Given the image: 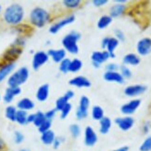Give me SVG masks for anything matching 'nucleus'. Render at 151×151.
I'll list each match as a JSON object with an SVG mask.
<instances>
[{
	"instance_id": "28",
	"label": "nucleus",
	"mask_w": 151,
	"mask_h": 151,
	"mask_svg": "<svg viewBox=\"0 0 151 151\" xmlns=\"http://www.w3.org/2000/svg\"><path fill=\"white\" fill-rule=\"evenodd\" d=\"M112 23V18L109 15H103L99 18L97 22V28L98 29H106L109 25Z\"/></svg>"
},
{
	"instance_id": "8",
	"label": "nucleus",
	"mask_w": 151,
	"mask_h": 151,
	"mask_svg": "<svg viewBox=\"0 0 151 151\" xmlns=\"http://www.w3.org/2000/svg\"><path fill=\"white\" fill-rule=\"evenodd\" d=\"M22 48L15 47V46H10V48L8 49L3 55V60L5 63H15V60L22 55Z\"/></svg>"
},
{
	"instance_id": "4",
	"label": "nucleus",
	"mask_w": 151,
	"mask_h": 151,
	"mask_svg": "<svg viewBox=\"0 0 151 151\" xmlns=\"http://www.w3.org/2000/svg\"><path fill=\"white\" fill-rule=\"evenodd\" d=\"M30 72L29 69L25 66L19 68L15 72L9 76L8 78V85L9 87H19L21 85L24 84L29 78Z\"/></svg>"
},
{
	"instance_id": "57",
	"label": "nucleus",
	"mask_w": 151,
	"mask_h": 151,
	"mask_svg": "<svg viewBox=\"0 0 151 151\" xmlns=\"http://www.w3.org/2000/svg\"><path fill=\"white\" fill-rule=\"evenodd\" d=\"M0 100H1V95H0Z\"/></svg>"
},
{
	"instance_id": "34",
	"label": "nucleus",
	"mask_w": 151,
	"mask_h": 151,
	"mask_svg": "<svg viewBox=\"0 0 151 151\" xmlns=\"http://www.w3.org/2000/svg\"><path fill=\"white\" fill-rule=\"evenodd\" d=\"M25 140L24 134L21 132V131H14L13 133V141L16 145H21Z\"/></svg>"
},
{
	"instance_id": "18",
	"label": "nucleus",
	"mask_w": 151,
	"mask_h": 151,
	"mask_svg": "<svg viewBox=\"0 0 151 151\" xmlns=\"http://www.w3.org/2000/svg\"><path fill=\"white\" fill-rule=\"evenodd\" d=\"M103 78L108 82H115L119 84L124 83V78L120 74V72H118V71H115V72L106 71L103 75Z\"/></svg>"
},
{
	"instance_id": "44",
	"label": "nucleus",
	"mask_w": 151,
	"mask_h": 151,
	"mask_svg": "<svg viewBox=\"0 0 151 151\" xmlns=\"http://www.w3.org/2000/svg\"><path fill=\"white\" fill-rule=\"evenodd\" d=\"M25 45V38L23 36H18L15 41L12 43L11 46H15V47H19V48H22Z\"/></svg>"
},
{
	"instance_id": "39",
	"label": "nucleus",
	"mask_w": 151,
	"mask_h": 151,
	"mask_svg": "<svg viewBox=\"0 0 151 151\" xmlns=\"http://www.w3.org/2000/svg\"><path fill=\"white\" fill-rule=\"evenodd\" d=\"M120 74L122 76V77L125 80V78H130L132 77V71L127 66V65L122 64V66H120Z\"/></svg>"
},
{
	"instance_id": "30",
	"label": "nucleus",
	"mask_w": 151,
	"mask_h": 151,
	"mask_svg": "<svg viewBox=\"0 0 151 151\" xmlns=\"http://www.w3.org/2000/svg\"><path fill=\"white\" fill-rule=\"evenodd\" d=\"M27 117H28V114L26 111H22V110H18L17 114H16V120L15 122H17L19 125H27Z\"/></svg>"
},
{
	"instance_id": "31",
	"label": "nucleus",
	"mask_w": 151,
	"mask_h": 151,
	"mask_svg": "<svg viewBox=\"0 0 151 151\" xmlns=\"http://www.w3.org/2000/svg\"><path fill=\"white\" fill-rule=\"evenodd\" d=\"M83 67V62L79 59H73V61H70V67H69V72L70 73H77Z\"/></svg>"
},
{
	"instance_id": "1",
	"label": "nucleus",
	"mask_w": 151,
	"mask_h": 151,
	"mask_svg": "<svg viewBox=\"0 0 151 151\" xmlns=\"http://www.w3.org/2000/svg\"><path fill=\"white\" fill-rule=\"evenodd\" d=\"M25 11L22 5L13 3L6 7L3 12V20L9 25H19L24 20Z\"/></svg>"
},
{
	"instance_id": "3",
	"label": "nucleus",
	"mask_w": 151,
	"mask_h": 151,
	"mask_svg": "<svg viewBox=\"0 0 151 151\" xmlns=\"http://www.w3.org/2000/svg\"><path fill=\"white\" fill-rule=\"evenodd\" d=\"M81 38V34L76 31H71L62 38V46L64 50L70 52V54H77L79 52L78 40Z\"/></svg>"
},
{
	"instance_id": "47",
	"label": "nucleus",
	"mask_w": 151,
	"mask_h": 151,
	"mask_svg": "<svg viewBox=\"0 0 151 151\" xmlns=\"http://www.w3.org/2000/svg\"><path fill=\"white\" fill-rule=\"evenodd\" d=\"M56 113H57V111L56 109H50L48 110L47 112H45V119L48 120H52L54 119V117L56 116Z\"/></svg>"
},
{
	"instance_id": "10",
	"label": "nucleus",
	"mask_w": 151,
	"mask_h": 151,
	"mask_svg": "<svg viewBox=\"0 0 151 151\" xmlns=\"http://www.w3.org/2000/svg\"><path fill=\"white\" fill-rule=\"evenodd\" d=\"M74 21H75V16L73 14H70V15H69L67 17L61 19L60 21L55 23L54 24H52L51 27L49 28V32L51 33V34L55 35V34H57V33L60 32L64 27V26L73 23Z\"/></svg>"
},
{
	"instance_id": "53",
	"label": "nucleus",
	"mask_w": 151,
	"mask_h": 151,
	"mask_svg": "<svg viewBox=\"0 0 151 151\" xmlns=\"http://www.w3.org/2000/svg\"><path fill=\"white\" fill-rule=\"evenodd\" d=\"M111 151H129V147L127 146H123V147H121L117 149H114V150H111Z\"/></svg>"
},
{
	"instance_id": "36",
	"label": "nucleus",
	"mask_w": 151,
	"mask_h": 151,
	"mask_svg": "<svg viewBox=\"0 0 151 151\" xmlns=\"http://www.w3.org/2000/svg\"><path fill=\"white\" fill-rule=\"evenodd\" d=\"M80 0H64L62 1V4L64 7H66L67 9H76L81 5Z\"/></svg>"
},
{
	"instance_id": "46",
	"label": "nucleus",
	"mask_w": 151,
	"mask_h": 151,
	"mask_svg": "<svg viewBox=\"0 0 151 151\" xmlns=\"http://www.w3.org/2000/svg\"><path fill=\"white\" fill-rule=\"evenodd\" d=\"M119 69H120V66L117 63H108L106 65V71L115 72V71L119 70Z\"/></svg>"
},
{
	"instance_id": "56",
	"label": "nucleus",
	"mask_w": 151,
	"mask_h": 151,
	"mask_svg": "<svg viewBox=\"0 0 151 151\" xmlns=\"http://www.w3.org/2000/svg\"><path fill=\"white\" fill-rule=\"evenodd\" d=\"M1 12H2V6L0 5V14H1Z\"/></svg>"
},
{
	"instance_id": "24",
	"label": "nucleus",
	"mask_w": 151,
	"mask_h": 151,
	"mask_svg": "<svg viewBox=\"0 0 151 151\" xmlns=\"http://www.w3.org/2000/svg\"><path fill=\"white\" fill-rule=\"evenodd\" d=\"M56 138V134L52 130H49L47 132H45L41 133L40 141L44 144L45 146H52L54 140Z\"/></svg>"
},
{
	"instance_id": "26",
	"label": "nucleus",
	"mask_w": 151,
	"mask_h": 151,
	"mask_svg": "<svg viewBox=\"0 0 151 151\" xmlns=\"http://www.w3.org/2000/svg\"><path fill=\"white\" fill-rule=\"evenodd\" d=\"M119 40H117L115 37H109L108 45L106 47V51H108L109 53L110 58H115V53L114 51L117 49V47L119 46Z\"/></svg>"
},
{
	"instance_id": "55",
	"label": "nucleus",
	"mask_w": 151,
	"mask_h": 151,
	"mask_svg": "<svg viewBox=\"0 0 151 151\" xmlns=\"http://www.w3.org/2000/svg\"><path fill=\"white\" fill-rule=\"evenodd\" d=\"M19 151H31V150L28 149V148H21Z\"/></svg>"
},
{
	"instance_id": "29",
	"label": "nucleus",
	"mask_w": 151,
	"mask_h": 151,
	"mask_svg": "<svg viewBox=\"0 0 151 151\" xmlns=\"http://www.w3.org/2000/svg\"><path fill=\"white\" fill-rule=\"evenodd\" d=\"M17 107L14 106H9L6 107L5 110V116L9 120L12 121V122H15L16 120V114H17Z\"/></svg>"
},
{
	"instance_id": "20",
	"label": "nucleus",
	"mask_w": 151,
	"mask_h": 151,
	"mask_svg": "<svg viewBox=\"0 0 151 151\" xmlns=\"http://www.w3.org/2000/svg\"><path fill=\"white\" fill-rule=\"evenodd\" d=\"M35 102L31 100L30 98H27V97H25V98H22V99L21 100H19L17 102V108L18 110H22V111H30V110H32L35 108Z\"/></svg>"
},
{
	"instance_id": "27",
	"label": "nucleus",
	"mask_w": 151,
	"mask_h": 151,
	"mask_svg": "<svg viewBox=\"0 0 151 151\" xmlns=\"http://www.w3.org/2000/svg\"><path fill=\"white\" fill-rule=\"evenodd\" d=\"M91 115H92V117H93V120H97V121H100L105 117L104 116V110L99 106H95V107H92Z\"/></svg>"
},
{
	"instance_id": "6",
	"label": "nucleus",
	"mask_w": 151,
	"mask_h": 151,
	"mask_svg": "<svg viewBox=\"0 0 151 151\" xmlns=\"http://www.w3.org/2000/svg\"><path fill=\"white\" fill-rule=\"evenodd\" d=\"M110 58L109 53L106 50L103 51H94L91 55V61L93 66L96 68H99L101 64L106 63Z\"/></svg>"
},
{
	"instance_id": "12",
	"label": "nucleus",
	"mask_w": 151,
	"mask_h": 151,
	"mask_svg": "<svg viewBox=\"0 0 151 151\" xmlns=\"http://www.w3.org/2000/svg\"><path fill=\"white\" fill-rule=\"evenodd\" d=\"M141 104L140 99H133L121 107V112L125 116L133 115Z\"/></svg>"
},
{
	"instance_id": "17",
	"label": "nucleus",
	"mask_w": 151,
	"mask_h": 151,
	"mask_svg": "<svg viewBox=\"0 0 151 151\" xmlns=\"http://www.w3.org/2000/svg\"><path fill=\"white\" fill-rule=\"evenodd\" d=\"M15 67V63H4L0 66V83H2L5 80V78H6L12 74Z\"/></svg>"
},
{
	"instance_id": "45",
	"label": "nucleus",
	"mask_w": 151,
	"mask_h": 151,
	"mask_svg": "<svg viewBox=\"0 0 151 151\" xmlns=\"http://www.w3.org/2000/svg\"><path fill=\"white\" fill-rule=\"evenodd\" d=\"M151 129V121H146V122H144V124L142 125V133L144 134H147L149 133V131Z\"/></svg>"
},
{
	"instance_id": "2",
	"label": "nucleus",
	"mask_w": 151,
	"mask_h": 151,
	"mask_svg": "<svg viewBox=\"0 0 151 151\" xmlns=\"http://www.w3.org/2000/svg\"><path fill=\"white\" fill-rule=\"evenodd\" d=\"M30 23L37 28H42L50 21L49 12L40 7L32 9L30 12Z\"/></svg>"
},
{
	"instance_id": "35",
	"label": "nucleus",
	"mask_w": 151,
	"mask_h": 151,
	"mask_svg": "<svg viewBox=\"0 0 151 151\" xmlns=\"http://www.w3.org/2000/svg\"><path fill=\"white\" fill-rule=\"evenodd\" d=\"M70 130V135L73 137V138H78L81 134V127L78 125V124H71L69 127Z\"/></svg>"
},
{
	"instance_id": "9",
	"label": "nucleus",
	"mask_w": 151,
	"mask_h": 151,
	"mask_svg": "<svg viewBox=\"0 0 151 151\" xmlns=\"http://www.w3.org/2000/svg\"><path fill=\"white\" fill-rule=\"evenodd\" d=\"M49 59V56L47 55V52L45 51H37L32 56V66L34 70H38L41 66L47 63Z\"/></svg>"
},
{
	"instance_id": "13",
	"label": "nucleus",
	"mask_w": 151,
	"mask_h": 151,
	"mask_svg": "<svg viewBox=\"0 0 151 151\" xmlns=\"http://www.w3.org/2000/svg\"><path fill=\"white\" fill-rule=\"evenodd\" d=\"M115 123H116V125L119 127V129L122 131V132H127V131L131 130L134 127V117H130V116L120 117L115 119Z\"/></svg>"
},
{
	"instance_id": "25",
	"label": "nucleus",
	"mask_w": 151,
	"mask_h": 151,
	"mask_svg": "<svg viewBox=\"0 0 151 151\" xmlns=\"http://www.w3.org/2000/svg\"><path fill=\"white\" fill-rule=\"evenodd\" d=\"M112 126V121L109 117H104L99 121V133L101 134H107Z\"/></svg>"
},
{
	"instance_id": "42",
	"label": "nucleus",
	"mask_w": 151,
	"mask_h": 151,
	"mask_svg": "<svg viewBox=\"0 0 151 151\" xmlns=\"http://www.w3.org/2000/svg\"><path fill=\"white\" fill-rule=\"evenodd\" d=\"M65 142V138L62 136H56V138L52 144V147H53L54 149H58L60 147V146Z\"/></svg>"
},
{
	"instance_id": "32",
	"label": "nucleus",
	"mask_w": 151,
	"mask_h": 151,
	"mask_svg": "<svg viewBox=\"0 0 151 151\" xmlns=\"http://www.w3.org/2000/svg\"><path fill=\"white\" fill-rule=\"evenodd\" d=\"M35 114V120H34V125L38 129L39 127H40L42 124L47 120V119H45V113L41 112V111H37Z\"/></svg>"
},
{
	"instance_id": "21",
	"label": "nucleus",
	"mask_w": 151,
	"mask_h": 151,
	"mask_svg": "<svg viewBox=\"0 0 151 151\" xmlns=\"http://www.w3.org/2000/svg\"><path fill=\"white\" fill-rule=\"evenodd\" d=\"M126 5L124 4H115L110 8L109 10V16L111 18H119L122 15L124 14V12L126 11Z\"/></svg>"
},
{
	"instance_id": "41",
	"label": "nucleus",
	"mask_w": 151,
	"mask_h": 151,
	"mask_svg": "<svg viewBox=\"0 0 151 151\" xmlns=\"http://www.w3.org/2000/svg\"><path fill=\"white\" fill-rule=\"evenodd\" d=\"M51 126H52V120H47L40 127L38 128V132L40 133H43L45 132H47V131L51 130Z\"/></svg>"
},
{
	"instance_id": "23",
	"label": "nucleus",
	"mask_w": 151,
	"mask_h": 151,
	"mask_svg": "<svg viewBox=\"0 0 151 151\" xmlns=\"http://www.w3.org/2000/svg\"><path fill=\"white\" fill-rule=\"evenodd\" d=\"M122 62L124 65H132V66H136L138 65L141 62L140 57L134 54V53H128L123 57Z\"/></svg>"
},
{
	"instance_id": "49",
	"label": "nucleus",
	"mask_w": 151,
	"mask_h": 151,
	"mask_svg": "<svg viewBox=\"0 0 151 151\" xmlns=\"http://www.w3.org/2000/svg\"><path fill=\"white\" fill-rule=\"evenodd\" d=\"M6 144L3 138L0 137V151H6Z\"/></svg>"
},
{
	"instance_id": "14",
	"label": "nucleus",
	"mask_w": 151,
	"mask_h": 151,
	"mask_svg": "<svg viewBox=\"0 0 151 151\" xmlns=\"http://www.w3.org/2000/svg\"><path fill=\"white\" fill-rule=\"evenodd\" d=\"M147 90V87L145 85L141 84H135V85H130L124 89V94L128 97H137L143 94Z\"/></svg>"
},
{
	"instance_id": "15",
	"label": "nucleus",
	"mask_w": 151,
	"mask_h": 151,
	"mask_svg": "<svg viewBox=\"0 0 151 151\" xmlns=\"http://www.w3.org/2000/svg\"><path fill=\"white\" fill-rule=\"evenodd\" d=\"M69 84L73 86L75 88H90L91 87V81L88 80L87 77L83 76H77L69 81Z\"/></svg>"
},
{
	"instance_id": "50",
	"label": "nucleus",
	"mask_w": 151,
	"mask_h": 151,
	"mask_svg": "<svg viewBox=\"0 0 151 151\" xmlns=\"http://www.w3.org/2000/svg\"><path fill=\"white\" fill-rule=\"evenodd\" d=\"M65 95L67 96V98L69 100H70L71 98H73L74 97V91L73 90H67L66 93H65Z\"/></svg>"
},
{
	"instance_id": "48",
	"label": "nucleus",
	"mask_w": 151,
	"mask_h": 151,
	"mask_svg": "<svg viewBox=\"0 0 151 151\" xmlns=\"http://www.w3.org/2000/svg\"><path fill=\"white\" fill-rule=\"evenodd\" d=\"M108 2H109L108 0H93V1H92V4H93L95 7H103Z\"/></svg>"
},
{
	"instance_id": "7",
	"label": "nucleus",
	"mask_w": 151,
	"mask_h": 151,
	"mask_svg": "<svg viewBox=\"0 0 151 151\" xmlns=\"http://www.w3.org/2000/svg\"><path fill=\"white\" fill-rule=\"evenodd\" d=\"M98 137L96 133L95 132V130L90 127L87 126L86 128L84 129L83 132V144L88 147H94L96 144L97 143Z\"/></svg>"
},
{
	"instance_id": "22",
	"label": "nucleus",
	"mask_w": 151,
	"mask_h": 151,
	"mask_svg": "<svg viewBox=\"0 0 151 151\" xmlns=\"http://www.w3.org/2000/svg\"><path fill=\"white\" fill-rule=\"evenodd\" d=\"M49 95V85L43 84L38 88L36 91V99L39 102H45L47 100Z\"/></svg>"
},
{
	"instance_id": "33",
	"label": "nucleus",
	"mask_w": 151,
	"mask_h": 151,
	"mask_svg": "<svg viewBox=\"0 0 151 151\" xmlns=\"http://www.w3.org/2000/svg\"><path fill=\"white\" fill-rule=\"evenodd\" d=\"M69 101L70 100L68 99L67 96L65 95V94L63 96L60 97L58 99H57V101L55 103V109H56V111H60L69 103Z\"/></svg>"
},
{
	"instance_id": "43",
	"label": "nucleus",
	"mask_w": 151,
	"mask_h": 151,
	"mask_svg": "<svg viewBox=\"0 0 151 151\" xmlns=\"http://www.w3.org/2000/svg\"><path fill=\"white\" fill-rule=\"evenodd\" d=\"M114 34H115V38L117 40H119V42L125 41V35H124V33L121 29H115Z\"/></svg>"
},
{
	"instance_id": "40",
	"label": "nucleus",
	"mask_w": 151,
	"mask_h": 151,
	"mask_svg": "<svg viewBox=\"0 0 151 151\" xmlns=\"http://www.w3.org/2000/svg\"><path fill=\"white\" fill-rule=\"evenodd\" d=\"M71 108H73V106L70 104V103H68L66 106H65L60 112V119L61 120H64V119H66L67 117V116L70 114V112L71 111Z\"/></svg>"
},
{
	"instance_id": "11",
	"label": "nucleus",
	"mask_w": 151,
	"mask_h": 151,
	"mask_svg": "<svg viewBox=\"0 0 151 151\" xmlns=\"http://www.w3.org/2000/svg\"><path fill=\"white\" fill-rule=\"evenodd\" d=\"M137 53L141 56H147L151 53V38L144 37L136 44Z\"/></svg>"
},
{
	"instance_id": "19",
	"label": "nucleus",
	"mask_w": 151,
	"mask_h": 151,
	"mask_svg": "<svg viewBox=\"0 0 151 151\" xmlns=\"http://www.w3.org/2000/svg\"><path fill=\"white\" fill-rule=\"evenodd\" d=\"M47 53L53 60V62L58 63H60L61 61H63L66 58V50L64 49H58V50L50 49L48 50Z\"/></svg>"
},
{
	"instance_id": "37",
	"label": "nucleus",
	"mask_w": 151,
	"mask_h": 151,
	"mask_svg": "<svg viewBox=\"0 0 151 151\" xmlns=\"http://www.w3.org/2000/svg\"><path fill=\"white\" fill-rule=\"evenodd\" d=\"M70 60L68 58H65L63 61H61L60 63V71L63 74H67L69 72V67H70Z\"/></svg>"
},
{
	"instance_id": "16",
	"label": "nucleus",
	"mask_w": 151,
	"mask_h": 151,
	"mask_svg": "<svg viewBox=\"0 0 151 151\" xmlns=\"http://www.w3.org/2000/svg\"><path fill=\"white\" fill-rule=\"evenodd\" d=\"M22 93L21 87H8L5 90V94L3 96V100L6 104H10L14 100V98L19 95Z\"/></svg>"
},
{
	"instance_id": "54",
	"label": "nucleus",
	"mask_w": 151,
	"mask_h": 151,
	"mask_svg": "<svg viewBox=\"0 0 151 151\" xmlns=\"http://www.w3.org/2000/svg\"><path fill=\"white\" fill-rule=\"evenodd\" d=\"M116 4H125L127 3V0H115Z\"/></svg>"
},
{
	"instance_id": "52",
	"label": "nucleus",
	"mask_w": 151,
	"mask_h": 151,
	"mask_svg": "<svg viewBox=\"0 0 151 151\" xmlns=\"http://www.w3.org/2000/svg\"><path fill=\"white\" fill-rule=\"evenodd\" d=\"M35 117V114H28V117H27V122H28V124L29 123H34Z\"/></svg>"
},
{
	"instance_id": "51",
	"label": "nucleus",
	"mask_w": 151,
	"mask_h": 151,
	"mask_svg": "<svg viewBox=\"0 0 151 151\" xmlns=\"http://www.w3.org/2000/svg\"><path fill=\"white\" fill-rule=\"evenodd\" d=\"M109 37H105V38H103V40L101 42V47H102L103 50H106V47H107L108 42H109Z\"/></svg>"
},
{
	"instance_id": "38",
	"label": "nucleus",
	"mask_w": 151,
	"mask_h": 151,
	"mask_svg": "<svg viewBox=\"0 0 151 151\" xmlns=\"http://www.w3.org/2000/svg\"><path fill=\"white\" fill-rule=\"evenodd\" d=\"M139 151H151V136H147L139 147Z\"/></svg>"
},
{
	"instance_id": "5",
	"label": "nucleus",
	"mask_w": 151,
	"mask_h": 151,
	"mask_svg": "<svg viewBox=\"0 0 151 151\" xmlns=\"http://www.w3.org/2000/svg\"><path fill=\"white\" fill-rule=\"evenodd\" d=\"M90 107V100L87 96H82L80 98V102L75 111L76 119L79 120H83L86 119L88 116V109Z\"/></svg>"
}]
</instances>
